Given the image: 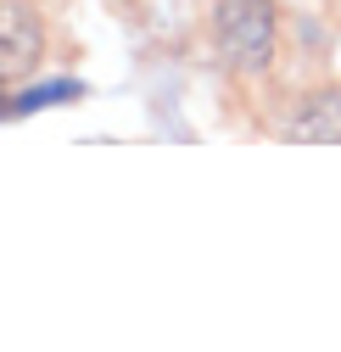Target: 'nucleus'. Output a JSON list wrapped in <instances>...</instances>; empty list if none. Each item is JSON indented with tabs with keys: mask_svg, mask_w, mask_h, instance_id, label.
Here are the masks:
<instances>
[{
	"mask_svg": "<svg viewBox=\"0 0 341 352\" xmlns=\"http://www.w3.org/2000/svg\"><path fill=\"white\" fill-rule=\"evenodd\" d=\"M285 140H341V90H319L296 107L291 118H280Z\"/></svg>",
	"mask_w": 341,
	"mask_h": 352,
	"instance_id": "3",
	"label": "nucleus"
},
{
	"mask_svg": "<svg viewBox=\"0 0 341 352\" xmlns=\"http://www.w3.org/2000/svg\"><path fill=\"white\" fill-rule=\"evenodd\" d=\"M39 56H45V28H39L34 6L23 0H0V90L6 84H23Z\"/></svg>",
	"mask_w": 341,
	"mask_h": 352,
	"instance_id": "2",
	"label": "nucleus"
},
{
	"mask_svg": "<svg viewBox=\"0 0 341 352\" xmlns=\"http://www.w3.org/2000/svg\"><path fill=\"white\" fill-rule=\"evenodd\" d=\"M212 39H219V56L235 73H263L274 62V39H280L274 0H219Z\"/></svg>",
	"mask_w": 341,
	"mask_h": 352,
	"instance_id": "1",
	"label": "nucleus"
}]
</instances>
